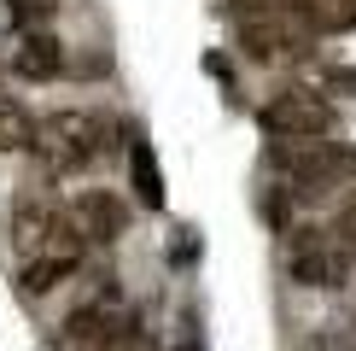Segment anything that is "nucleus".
<instances>
[{"label":"nucleus","mask_w":356,"mask_h":351,"mask_svg":"<svg viewBox=\"0 0 356 351\" xmlns=\"http://www.w3.org/2000/svg\"><path fill=\"white\" fill-rule=\"evenodd\" d=\"M82 252H88V234H82V223H76V211H70V223L58 228L53 246H41L35 258H18V287L29 292V299H41V292L65 287L70 275L82 270Z\"/></svg>","instance_id":"5"},{"label":"nucleus","mask_w":356,"mask_h":351,"mask_svg":"<svg viewBox=\"0 0 356 351\" xmlns=\"http://www.w3.org/2000/svg\"><path fill=\"white\" fill-rule=\"evenodd\" d=\"M129 164H135V194H140V205H164V187H158V164H152V153H146V146H135V153H129Z\"/></svg>","instance_id":"13"},{"label":"nucleus","mask_w":356,"mask_h":351,"mask_svg":"<svg viewBox=\"0 0 356 351\" xmlns=\"http://www.w3.org/2000/svg\"><path fill=\"white\" fill-rule=\"evenodd\" d=\"M257 123H263L269 141H327L333 135V100L321 88L292 82V88H280V94L263 100Z\"/></svg>","instance_id":"3"},{"label":"nucleus","mask_w":356,"mask_h":351,"mask_svg":"<svg viewBox=\"0 0 356 351\" xmlns=\"http://www.w3.org/2000/svg\"><path fill=\"white\" fill-rule=\"evenodd\" d=\"M129 334H135V322H129V311L117 304V292L82 304V311H70V322H65V340L82 345V351H106L117 340H129Z\"/></svg>","instance_id":"7"},{"label":"nucleus","mask_w":356,"mask_h":351,"mask_svg":"<svg viewBox=\"0 0 356 351\" xmlns=\"http://www.w3.org/2000/svg\"><path fill=\"white\" fill-rule=\"evenodd\" d=\"M65 223H70V211H58V205H18V211H12V252L35 258L41 246L58 240Z\"/></svg>","instance_id":"8"},{"label":"nucleus","mask_w":356,"mask_h":351,"mask_svg":"<svg viewBox=\"0 0 356 351\" xmlns=\"http://www.w3.org/2000/svg\"><path fill=\"white\" fill-rule=\"evenodd\" d=\"M321 29L304 18V6H275V12H251L240 24V53L251 65H286V58H309Z\"/></svg>","instance_id":"2"},{"label":"nucleus","mask_w":356,"mask_h":351,"mask_svg":"<svg viewBox=\"0 0 356 351\" xmlns=\"http://www.w3.org/2000/svg\"><path fill=\"white\" fill-rule=\"evenodd\" d=\"M12 70H18L24 82H53L58 70H65V41L58 36H29L18 53H12Z\"/></svg>","instance_id":"10"},{"label":"nucleus","mask_w":356,"mask_h":351,"mask_svg":"<svg viewBox=\"0 0 356 351\" xmlns=\"http://www.w3.org/2000/svg\"><path fill=\"white\" fill-rule=\"evenodd\" d=\"M106 351H152V345H146L140 334H129V340H117V345H106Z\"/></svg>","instance_id":"16"},{"label":"nucleus","mask_w":356,"mask_h":351,"mask_svg":"<svg viewBox=\"0 0 356 351\" xmlns=\"http://www.w3.org/2000/svg\"><path fill=\"white\" fill-rule=\"evenodd\" d=\"M106 146H111V123H106V117L88 111V106H65V111L41 117L35 158H41L53 176H70V170H88Z\"/></svg>","instance_id":"1"},{"label":"nucleus","mask_w":356,"mask_h":351,"mask_svg":"<svg viewBox=\"0 0 356 351\" xmlns=\"http://www.w3.org/2000/svg\"><path fill=\"white\" fill-rule=\"evenodd\" d=\"M35 135H41V117L24 100L0 94V153H35Z\"/></svg>","instance_id":"11"},{"label":"nucleus","mask_w":356,"mask_h":351,"mask_svg":"<svg viewBox=\"0 0 356 351\" xmlns=\"http://www.w3.org/2000/svg\"><path fill=\"white\" fill-rule=\"evenodd\" d=\"M304 18L321 29V36H333V29H356V0H298Z\"/></svg>","instance_id":"12"},{"label":"nucleus","mask_w":356,"mask_h":351,"mask_svg":"<svg viewBox=\"0 0 356 351\" xmlns=\"http://www.w3.org/2000/svg\"><path fill=\"white\" fill-rule=\"evenodd\" d=\"M76 223H82L88 240L111 246V240H123V234H129V205L117 199V194H82L76 199Z\"/></svg>","instance_id":"9"},{"label":"nucleus","mask_w":356,"mask_h":351,"mask_svg":"<svg viewBox=\"0 0 356 351\" xmlns=\"http://www.w3.org/2000/svg\"><path fill=\"white\" fill-rule=\"evenodd\" d=\"M275 170L298 182V194H321L327 182L345 176V146L333 141H275Z\"/></svg>","instance_id":"6"},{"label":"nucleus","mask_w":356,"mask_h":351,"mask_svg":"<svg viewBox=\"0 0 356 351\" xmlns=\"http://www.w3.org/2000/svg\"><path fill=\"white\" fill-rule=\"evenodd\" d=\"M327 88H345V94H356V70H350V65H345V70H333Z\"/></svg>","instance_id":"15"},{"label":"nucleus","mask_w":356,"mask_h":351,"mask_svg":"<svg viewBox=\"0 0 356 351\" xmlns=\"http://www.w3.org/2000/svg\"><path fill=\"white\" fill-rule=\"evenodd\" d=\"M333 234H339V240H345L350 252H356V194H350L345 205H339V217H333Z\"/></svg>","instance_id":"14"},{"label":"nucleus","mask_w":356,"mask_h":351,"mask_svg":"<svg viewBox=\"0 0 356 351\" xmlns=\"http://www.w3.org/2000/svg\"><path fill=\"white\" fill-rule=\"evenodd\" d=\"M350 263H356V252L339 240L333 228H298V234H292V246H286V275L298 287H309V292L345 287L350 281Z\"/></svg>","instance_id":"4"}]
</instances>
